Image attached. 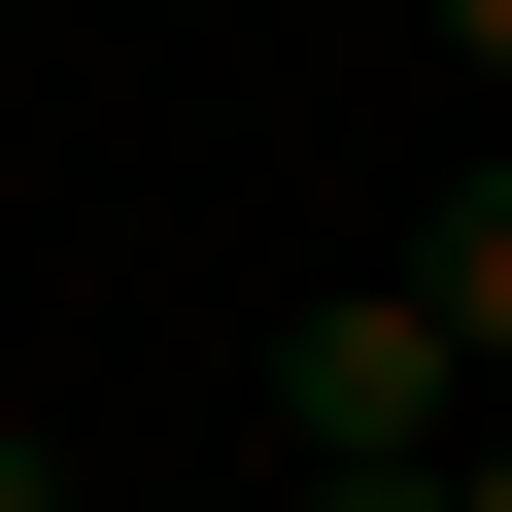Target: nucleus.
Masks as SVG:
<instances>
[{"label":"nucleus","mask_w":512,"mask_h":512,"mask_svg":"<svg viewBox=\"0 0 512 512\" xmlns=\"http://www.w3.org/2000/svg\"><path fill=\"white\" fill-rule=\"evenodd\" d=\"M410 308H444V342H478V376H512V137H478V171H444V205H410Z\"/></svg>","instance_id":"nucleus-1"},{"label":"nucleus","mask_w":512,"mask_h":512,"mask_svg":"<svg viewBox=\"0 0 512 512\" xmlns=\"http://www.w3.org/2000/svg\"><path fill=\"white\" fill-rule=\"evenodd\" d=\"M0 512H103V478H69V444H35V410H0Z\"/></svg>","instance_id":"nucleus-2"},{"label":"nucleus","mask_w":512,"mask_h":512,"mask_svg":"<svg viewBox=\"0 0 512 512\" xmlns=\"http://www.w3.org/2000/svg\"><path fill=\"white\" fill-rule=\"evenodd\" d=\"M444 35H478V103H512V0H444Z\"/></svg>","instance_id":"nucleus-4"},{"label":"nucleus","mask_w":512,"mask_h":512,"mask_svg":"<svg viewBox=\"0 0 512 512\" xmlns=\"http://www.w3.org/2000/svg\"><path fill=\"white\" fill-rule=\"evenodd\" d=\"M444 512H512V410H478V444H444Z\"/></svg>","instance_id":"nucleus-3"}]
</instances>
